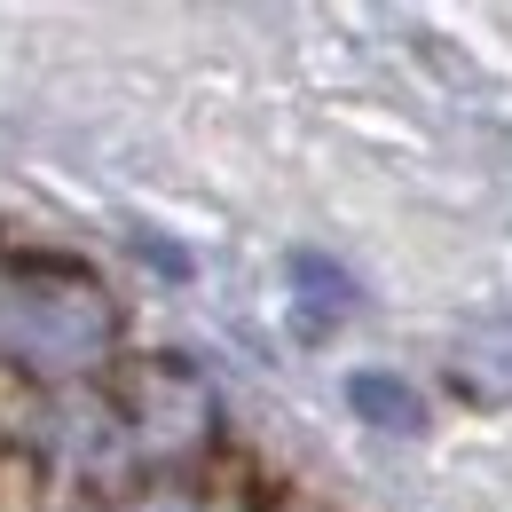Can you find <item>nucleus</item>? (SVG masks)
I'll return each mask as SVG.
<instances>
[{
	"label": "nucleus",
	"instance_id": "nucleus-2",
	"mask_svg": "<svg viewBox=\"0 0 512 512\" xmlns=\"http://www.w3.org/2000/svg\"><path fill=\"white\" fill-rule=\"evenodd\" d=\"M347 402H355V418H371L379 434H410V426H418V386L394 379V371H347Z\"/></svg>",
	"mask_w": 512,
	"mask_h": 512
},
{
	"label": "nucleus",
	"instance_id": "nucleus-4",
	"mask_svg": "<svg viewBox=\"0 0 512 512\" xmlns=\"http://www.w3.org/2000/svg\"><path fill=\"white\" fill-rule=\"evenodd\" d=\"M292 276L308 284V316H339V308H355V284L331 268V260H316V253H300L292 260Z\"/></svg>",
	"mask_w": 512,
	"mask_h": 512
},
{
	"label": "nucleus",
	"instance_id": "nucleus-1",
	"mask_svg": "<svg viewBox=\"0 0 512 512\" xmlns=\"http://www.w3.org/2000/svg\"><path fill=\"white\" fill-rule=\"evenodd\" d=\"M0 339H8L24 363L79 371V363L103 355V339H111V308L95 300L87 276H56V284H40L32 268H8V284H0Z\"/></svg>",
	"mask_w": 512,
	"mask_h": 512
},
{
	"label": "nucleus",
	"instance_id": "nucleus-3",
	"mask_svg": "<svg viewBox=\"0 0 512 512\" xmlns=\"http://www.w3.org/2000/svg\"><path fill=\"white\" fill-rule=\"evenodd\" d=\"M457 386H465L473 402H505V394H512V323H489V331L465 339V355H457Z\"/></svg>",
	"mask_w": 512,
	"mask_h": 512
}]
</instances>
